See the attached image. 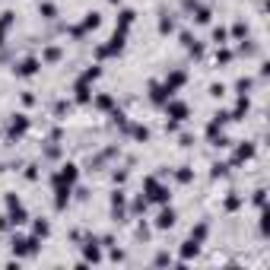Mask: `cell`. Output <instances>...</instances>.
<instances>
[{
    "label": "cell",
    "mask_w": 270,
    "mask_h": 270,
    "mask_svg": "<svg viewBox=\"0 0 270 270\" xmlns=\"http://www.w3.org/2000/svg\"><path fill=\"white\" fill-rule=\"evenodd\" d=\"M143 197H146L149 204H159L162 207V204L172 201V191L156 178V175H149V178H143Z\"/></svg>",
    "instance_id": "6da1fadb"
},
{
    "label": "cell",
    "mask_w": 270,
    "mask_h": 270,
    "mask_svg": "<svg viewBox=\"0 0 270 270\" xmlns=\"http://www.w3.org/2000/svg\"><path fill=\"white\" fill-rule=\"evenodd\" d=\"M7 222H10V226L29 222V213H26V207H22V201L16 194H7Z\"/></svg>",
    "instance_id": "7a4b0ae2"
},
{
    "label": "cell",
    "mask_w": 270,
    "mask_h": 270,
    "mask_svg": "<svg viewBox=\"0 0 270 270\" xmlns=\"http://www.w3.org/2000/svg\"><path fill=\"white\" fill-rule=\"evenodd\" d=\"M124 38H127V32L114 29V35L108 38V45H99V48H96V57H99V61H105V57L121 54V51H124Z\"/></svg>",
    "instance_id": "3957f363"
},
{
    "label": "cell",
    "mask_w": 270,
    "mask_h": 270,
    "mask_svg": "<svg viewBox=\"0 0 270 270\" xmlns=\"http://www.w3.org/2000/svg\"><path fill=\"white\" fill-rule=\"evenodd\" d=\"M35 251H38V239L35 236H16L13 239V254L16 257H32Z\"/></svg>",
    "instance_id": "277c9868"
},
{
    "label": "cell",
    "mask_w": 270,
    "mask_h": 270,
    "mask_svg": "<svg viewBox=\"0 0 270 270\" xmlns=\"http://www.w3.org/2000/svg\"><path fill=\"white\" fill-rule=\"evenodd\" d=\"M76 178H80V169L73 162H64V166L51 175V184H76Z\"/></svg>",
    "instance_id": "5b68a950"
},
{
    "label": "cell",
    "mask_w": 270,
    "mask_h": 270,
    "mask_svg": "<svg viewBox=\"0 0 270 270\" xmlns=\"http://www.w3.org/2000/svg\"><path fill=\"white\" fill-rule=\"evenodd\" d=\"M162 108H166V114H169L172 121H184L187 114H191V105H187V102H181V99H175V96H172L166 105H162Z\"/></svg>",
    "instance_id": "8992f818"
},
{
    "label": "cell",
    "mask_w": 270,
    "mask_h": 270,
    "mask_svg": "<svg viewBox=\"0 0 270 270\" xmlns=\"http://www.w3.org/2000/svg\"><path fill=\"white\" fill-rule=\"evenodd\" d=\"M99 26H102V16H99V13H86V19L80 22V26L70 29V35H73V38H83L86 32H96Z\"/></svg>",
    "instance_id": "52a82bcc"
},
{
    "label": "cell",
    "mask_w": 270,
    "mask_h": 270,
    "mask_svg": "<svg viewBox=\"0 0 270 270\" xmlns=\"http://www.w3.org/2000/svg\"><path fill=\"white\" fill-rule=\"evenodd\" d=\"M26 131H29V114H13V121L7 127V137L19 140V137H26Z\"/></svg>",
    "instance_id": "ba28073f"
},
{
    "label": "cell",
    "mask_w": 270,
    "mask_h": 270,
    "mask_svg": "<svg viewBox=\"0 0 270 270\" xmlns=\"http://www.w3.org/2000/svg\"><path fill=\"white\" fill-rule=\"evenodd\" d=\"M111 216L118 222H124V216H127V194L124 191H114L111 194Z\"/></svg>",
    "instance_id": "9c48e42d"
},
{
    "label": "cell",
    "mask_w": 270,
    "mask_h": 270,
    "mask_svg": "<svg viewBox=\"0 0 270 270\" xmlns=\"http://www.w3.org/2000/svg\"><path fill=\"white\" fill-rule=\"evenodd\" d=\"M38 67H42V61H38V57H26V61H19L13 70H16V76L29 80V76H35V73H38Z\"/></svg>",
    "instance_id": "30bf717a"
},
{
    "label": "cell",
    "mask_w": 270,
    "mask_h": 270,
    "mask_svg": "<svg viewBox=\"0 0 270 270\" xmlns=\"http://www.w3.org/2000/svg\"><path fill=\"white\" fill-rule=\"evenodd\" d=\"M184 83H187V73H184V70H172V73L166 76V83H162V86H166V89L172 92V96H175V92H178Z\"/></svg>",
    "instance_id": "8fae6325"
},
{
    "label": "cell",
    "mask_w": 270,
    "mask_h": 270,
    "mask_svg": "<svg viewBox=\"0 0 270 270\" xmlns=\"http://www.w3.org/2000/svg\"><path fill=\"white\" fill-rule=\"evenodd\" d=\"M54 187V207L64 210L70 204V191H73V184H51Z\"/></svg>",
    "instance_id": "7c38bea8"
},
{
    "label": "cell",
    "mask_w": 270,
    "mask_h": 270,
    "mask_svg": "<svg viewBox=\"0 0 270 270\" xmlns=\"http://www.w3.org/2000/svg\"><path fill=\"white\" fill-rule=\"evenodd\" d=\"M169 99H172V92L162 86V83H152V86H149V102H152V105H159V108H162Z\"/></svg>",
    "instance_id": "4fadbf2b"
},
{
    "label": "cell",
    "mask_w": 270,
    "mask_h": 270,
    "mask_svg": "<svg viewBox=\"0 0 270 270\" xmlns=\"http://www.w3.org/2000/svg\"><path fill=\"white\" fill-rule=\"evenodd\" d=\"M172 226H175V210L169 204H162L159 216H156V229H172Z\"/></svg>",
    "instance_id": "5bb4252c"
},
{
    "label": "cell",
    "mask_w": 270,
    "mask_h": 270,
    "mask_svg": "<svg viewBox=\"0 0 270 270\" xmlns=\"http://www.w3.org/2000/svg\"><path fill=\"white\" fill-rule=\"evenodd\" d=\"M248 108H251V102H248V96H239V102H236V108L229 111V121H242L245 114H248Z\"/></svg>",
    "instance_id": "9a60e30c"
},
{
    "label": "cell",
    "mask_w": 270,
    "mask_h": 270,
    "mask_svg": "<svg viewBox=\"0 0 270 270\" xmlns=\"http://www.w3.org/2000/svg\"><path fill=\"white\" fill-rule=\"evenodd\" d=\"M99 76H102V67H99V64H92V67H86L83 73H80V80H76V83H86V86H92Z\"/></svg>",
    "instance_id": "2e32d148"
},
{
    "label": "cell",
    "mask_w": 270,
    "mask_h": 270,
    "mask_svg": "<svg viewBox=\"0 0 270 270\" xmlns=\"http://www.w3.org/2000/svg\"><path fill=\"white\" fill-rule=\"evenodd\" d=\"M191 13H194V22L207 26V22H210V16H213V10H210V7H204V4H194V7H191Z\"/></svg>",
    "instance_id": "e0dca14e"
},
{
    "label": "cell",
    "mask_w": 270,
    "mask_h": 270,
    "mask_svg": "<svg viewBox=\"0 0 270 270\" xmlns=\"http://www.w3.org/2000/svg\"><path fill=\"white\" fill-rule=\"evenodd\" d=\"M197 251H201V242L187 239V242L181 245V264H184V261H191V257H197Z\"/></svg>",
    "instance_id": "ac0fdd59"
},
{
    "label": "cell",
    "mask_w": 270,
    "mask_h": 270,
    "mask_svg": "<svg viewBox=\"0 0 270 270\" xmlns=\"http://www.w3.org/2000/svg\"><path fill=\"white\" fill-rule=\"evenodd\" d=\"M32 236L38 239V242H42V239H48V236H51V226H48V219H35V222H32Z\"/></svg>",
    "instance_id": "d6986e66"
},
{
    "label": "cell",
    "mask_w": 270,
    "mask_h": 270,
    "mask_svg": "<svg viewBox=\"0 0 270 270\" xmlns=\"http://www.w3.org/2000/svg\"><path fill=\"white\" fill-rule=\"evenodd\" d=\"M83 257H86V261H102V251H99V242L96 239H89L83 245Z\"/></svg>",
    "instance_id": "ffe728a7"
},
{
    "label": "cell",
    "mask_w": 270,
    "mask_h": 270,
    "mask_svg": "<svg viewBox=\"0 0 270 270\" xmlns=\"http://www.w3.org/2000/svg\"><path fill=\"white\" fill-rule=\"evenodd\" d=\"M254 156V143H242L236 146V156H232V162H248Z\"/></svg>",
    "instance_id": "44dd1931"
},
{
    "label": "cell",
    "mask_w": 270,
    "mask_h": 270,
    "mask_svg": "<svg viewBox=\"0 0 270 270\" xmlns=\"http://www.w3.org/2000/svg\"><path fill=\"white\" fill-rule=\"evenodd\" d=\"M61 57H64V51L57 48V45H51V48H45V51H42V64H57Z\"/></svg>",
    "instance_id": "7402d4cb"
},
{
    "label": "cell",
    "mask_w": 270,
    "mask_h": 270,
    "mask_svg": "<svg viewBox=\"0 0 270 270\" xmlns=\"http://www.w3.org/2000/svg\"><path fill=\"white\" fill-rule=\"evenodd\" d=\"M127 134H131L134 140H140V143H146V140H149V127H143V124H131V127H127Z\"/></svg>",
    "instance_id": "603a6c76"
},
{
    "label": "cell",
    "mask_w": 270,
    "mask_h": 270,
    "mask_svg": "<svg viewBox=\"0 0 270 270\" xmlns=\"http://www.w3.org/2000/svg\"><path fill=\"white\" fill-rule=\"evenodd\" d=\"M92 105H96L99 111H111V108H114V99L108 96V92H102V96H96V99H92Z\"/></svg>",
    "instance_id": "cb8c5ba5"
},
{
    "label": "cell",
    "mask_w": 270,
    "mask_h": 270,
    "mask_svg": "<svg viewBox=\"0 0 270 270\" xmlns=\"http://www.w3.org/2000/svg\"><path fill=\"white\" fill-rule=\"evenodd\" d=\"M134 16H137L134 10H121V13H118V29H121V32H127V29L134 26Z\"/></svg>",
    "instance_id": "d4e9b609"
},
{
    "label": "cell",
    "mask_w": 270,
    "mask_h": 270,
    "mask_svg": "<svg viewBox=\"0 0 270 270\" xmlns=\"http://www.w3.org/2000/svg\"><path fill=\"white\" fill-rule=\"evenodd\" d=\"M73 92H76V102H80V105L92 102V89H89L86 83H76V86H73Z\"/></svg>",
    "instance_id": "484cf974"
},
{
    "label": "cell",
    "mask_w": 270,
    "mask_h": 270,
    "mask_svg": "<svg viewBox=\"0 0 270 270\" xmlns=\"http://www.w3.org/2000/svg\"><path fill=\"white\" fill-rule=\"evenodd\" d=\"M242 204H245V197H242V194H236V191H232V194L226 197V210H229V213H236V210H242Z\"/></svg>",
    "instance_id": "4316f807"
},
{
    "label": "cell",
    "mask_w": 270,
    "mask_h": 270,
    "mask_svg": "<svg viewBox=\"0 0 270 270\" xmlns=\"http://www.w3.org/2000/svg\"><path fill=\"white\" fill-rule=\"evenodd\" d=\"M207 232H210V222H197V229H191V239L204 245V239H207Z\"/></svg>",
    "instance_id": "83f0119b"
},
{
    "label": "cell",
    "mask_w": 270,
    "mask_h": 270,
    "mask_svg": "<svg viewBox=\"0 0 270 270\" xmlns=\"http://www.w3.org/2000/svg\"><path fill=\"white\" fill-rule=\"evenodd\" d=\"M216 64H222V67L232 64V51L226 48V45H219V51H216Z\"/></svg>",
    "instance_id": "f1b7e54d"
},
{
    "label": "cell",
    "mask_w": 270,
    "mask_h": 270,
    "mask_svg": "<svg viewBox=\"0 0 270 270\" xmlns=\"http://www.w3.org/2000/svg\"><path fill=\"white\" fill-rule=\"evenodd\" d=\"M175 181H181V184H187V181H194V172L187 169V166H181L178 172H175Z\"/></svg>",
    "instance_id": "f546056e"
},
{
    "label": "cell",
    "mask_w": 270,
    "mask_h": 270,
    "mask_svg": "<svg viewBox=\"0 0 270 270\" xmlns=\"http://www.w3.org/2000/svg\"><path fill=\"white\" fill-rule=\"evenodd\" d=\"M159 32H162V35H172V32H175V19H172V16H162V19H159Z\"/></svg>",
    "instance_id": "4dcf8cb0"
},
{
    "label": "cell",
    "mask_w": 270,
    "mask_h": 270,
    "mask_svg": "<svg viewBox=\"0 0 270 270\" xmlns=\"http://www.w3.org/2000/svg\"><path fill=\"white\" fill-rule=\"evenodd\" d=\"M213 45H216V48H219V45H229V32L222 29V26H219V29H213Z\"/></svg>",
    "instance_id": "1f68e13d"
},
{
    "label": "cell",
    "mask_w": 270,
    "mask_h": 270,
    "mask_svg": "<svg viewBox=\"0 0 270 270\" xmlns=\"http://www.w3.org/2000/svg\"><path fill=\"white\" fill-rule=\"evenodd\" d=\"M232 38H248V26H245V22H236V26H232Z\"/></svg>",
    "instance_id": "d6a6232c"
},
{
    "label": "cell",
    "mask_w": 270,
    "mask_h": 270,
    "mask_svg": "<svg viewBox=\"0 0 270 270\" xmlns=\"http://www.w3.org/2000/svg\"><path fill=\"white\" fill-rule=\"evenodd\" d=\"M38 13H42L45 19H54V16H57V7H54V4H42V7H38Z\"/></svg>",
    "instance_id": "836d02e7"
},
{
    "label": "cell",
    "mask_w": 270,
    "mask_h": 270,
    "mask_svg": "<svg viewBox=\"0 0 270 270\" xmlns=\"http://www.w3.org/2000/svg\"><path fill=\"white\" fill-rule=\"evenodd\" d=\"M251 201H254V207H264V204H267V191H264V187H257Z\"/></svg>",
    "instance_id": "e575fe53"
},
{
    "label": "cell",
    "mask_w": 270,
    "mask_h": 270,
    "mask_svg": "<svg viewBox=\"0 0 270 270\" xmlns=\"http://www.w3.org/2000/svg\"><path fill=\"white\" fill-rule=\"evenodd\" d=\"M146 207H149V201H146V197H143V194H140V197H137V201H134V213H143V210H146Z\"/></svg>",
    "instance_id": "d590c367"
},
{
    "label": "cell",
    "mask_w": 270,
    "mask_h": 270,
    "mask_svg": "<svg viewBox=\"0 0 270 270\" xmlns=\"http://www.w3.org/2000/svg\"><path fill=\"white\" fill-rule=\"evenodd\" d=\"M226 172H229V166H226V162H213V178H222Z\"/></svg>",
    "instance_id": "8d00e7d4"
},
{
    "label": "cell",
    "mask_w": 270,
    "mask_h": 270,
    "mask_svg": "<svg viewBox=\"0 0 270 270\" xmlns=\"http://www.w3.org/2000/svg\"><path fill=\"white\" fill-rule=\"evenodd\" d=\"M236 89H239V96H248V89H251V80H239V83H236Z\"/></svg>",
    "instance_id": "74e56055"
},
{
    "label": "cell",
    "mask_w": 270,
    "mask_h": 270,
    "mask_svg": "<svg viewBox=\"0 0 270 270\" xmlns=\"http://www.w3.org/2000/svg\"><path fill=\"white\" fill-rule=\"evenodd\" d=\"M222 92H226V86H222V83H213V86H210V96H213V99H222Z\"/></svg>",
    "instance_id": "f35d334b"
},
{
    "label": "cell",
    "mask_w": 270,
    "mask_h": 270,
    "mask_svg": "<svg viewBox=\"0 0 270 270\" xmlns=\"http://www.w3.org/2000/svg\"><path fill=\"white\" fill-rule=\"evenodd\" d=\"M181 45H184V48H191V45H194V35H191V32H181Z\"/></svg>",
    "instance_id": "ab89813d"
},
{
    "label": "cell",
    "mask_w": 270,
    "mask_h": 270,
    "mask_svg": "<svg viewBox=\"0 0 270 270\" xmlns=\"http://www.w3.org/2000/svg\"><path fill=\"white\" fill-rule=\"evenodd\" d=\"M169 261H172V257H169V254H159V257H156V267H166Z\"/></svg>",
    "instance_id": "60d3db41"
},
{
    "label": "cell",
    "mask_w": 270,
    "mask_h": 270,
    "mask_svg": "<svg viewBox=\"0 0 270 270\" xmlns=\"http://www.w3.org/2000/svg\"><path fill=\"white\" fill-rule=\"evenodd\" d=\"M26 178H29V181H35V178H38V169H35V166H29V172H26Z\"/></svg>",
    "instance_id": "b9f144b4"
},
{
    "label": "cell",
    "mask_w": 270,
    "mask_h": 270,
    "mask_svg": "<svg viewBox=\"0 0 270 270\" xmlns=\"http://www.w3.org/2000/svg\"><path fill=\"white\" fill-rule=\"evenodd\" d=\"M7 32H10V29L4 26V22H0V45H4V42H7Z\"/></svg>",
    "instance_id": "7bdbcfd3"
},
{
    "label": "cell",
    "mask_w": 270,
    "mask_h": 270,
    "mask_svg": "<svg viewBox=\"0 0 270 270\" xmlns=\"http://www.w3.org/2000/svg\"><path fill=\"white\" fill-rule=\"evenodd\" d=\"M111 4H121V0H111Z\"/></svg>",
    "instance_id": "ee69618b"
}]
</instances>
